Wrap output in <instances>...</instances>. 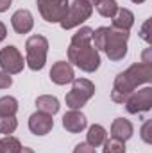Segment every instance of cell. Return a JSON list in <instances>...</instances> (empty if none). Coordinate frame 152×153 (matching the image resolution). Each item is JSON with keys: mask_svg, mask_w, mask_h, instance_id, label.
I'll return each mask as SVG.
<instances>
[{"mask_svg": "<svg viewBox=\"0 0 152 153\" xmlns=\"http://www.w3.org/2000/svg\"><path fill=\"white\" fill-rule=\"evenodd\" d=\"M152 80V66L145 62H136L131 64L125 71L118 73V76L113 82V91H111V100L114 103H125V100L140 87L147 85Z\"/></svg>", "mask_w": 152, "mask_h": 153, "instance_id": "6da1fadb", "label": "cell"}, {"mask_svg": "<svg viewBox=\"0 0 152 153\" xmlns=\"http://www.w3.org/2000/svg\"><path fill=\"white\" fill-rule=\"evenodd\" d=\"M68 62L86 73H93L100 66V52L93 45L84 46H68Z\"/></svg>", "mask_w": 152, "mask_h": 153, "instance_id": "7a4b0ae2", "label": "cell"}, {"mask_svg": "<svg viewBox=\"0 0 152 153\" xmlns=\"http://www.w3.org/2000/svg\"><path fill=\"white\" fill-rule=\"evenodd\" d=\"M48 53V39L41 34L31 36L25 41V64L32 71H41L47 62Z\"/></svg>", "mask_w": 152, "mask_h": 153, "instance_id": "3957f363", "label": "cell"}, {"mask_svg": "<svg viewBox=\"0 0 152 153\" xmlns=\"http://www.w3.org/2000/svg\"><path fill=\"white\" fill-rule=\"evenodd\" d=\"M95 96V84L88 78H74L72 91L66 94L65 102L70 111H81Z\"/></svg>", "mask_w": 152, "mask_h": 153, "instance_id": "277c9868", "label": "cell"}, {"mask_svg": "<svg viewBox=\"0 0 152 153\" xmlns=\"http://www.w3.org/2000/svg\"><path fill=\"white\" fill-rule=\"evenodd\" d=\"M91 14H93V5H90L86 0H74L68 5V11L65 18L59 22V25L63 30L75 29V27H81L86 20H90Z\"/></svg>", "mask_w": 152, "mask_h": 153, "instance_id": "5b68a950", "label": "cell"}, {"mask_svg": "<svg viewBox=\"0 0 152 153\" xmlns=\"http://www.w3.org/2000/svg\"><path fill=\"white\" fill-rule=\"evenodd\" d=\"M127 41H129V32L108 27V38L104 45V52L109 61H122L127 55Z\"/></svg>", "mask_w": 152, "mask_h": 153, "instance_id": "8992f818", "label": "cell"}, {"mask_svg": "<svg viewBox=\"0 0 152 153\" xmlns=\"http://www.w3.org/2000/svg\"><path fill=\"white\" fill-rule=\"evenodd\" d=\"M36 5L45 22L59 23L66 14L70 2L68 0H36Z\"/></svg>", "mask_w": 152, "mask_h": 153, "instance_id": "52a82bcc", "label": "cell"}, {"mask_svg": "<svg viewBox=\"0 0 152 153\" xmlns=\"http://www.w3.org/2000/svg\"><path fill=\"white\" fill-rule=\"evenodd\" d=\"M23 66H25V59L23 55L20 53V50L13 45L5 46L0 50V68L2 71L9 73V75H18L23 71Z\"/></svg>", "mask_w": 152, "mask_h": 153, "instance_id": "ba28073f", "label": "cell"}, {"mask_svg": "<svg viewBox=\"0 0 152 153\" xmlns=\"http://www.w3.org/2000/svg\"><path fill=\"white\" fill-rule=\"evenodd\" d=\"M125 109L129 114H143L149 112L152 107V87L145 85L138 91H134L127 100H125Z\"/></svg>", "mask_w": 152, "mask_h": 153, "instance_id": "9c48e42d", "label": "cell"}, {"mask_svg": "<svg viewBox=\"0 0 152 153\" xmlns=\"http://www.w3.org/2000/svg\"><path fill=\"white\" fill-rule=\"evenodd\" d=\"M75 78V73H74V68L70 62L66 61H57L52 64L50 68V80L57 85H66L70 84L72 80Z\"/></svg>", "mask_w": 152, "mask_h": 153, "instance_id": "30bf717a", "label": "cell"}, {"mask_svg": "<svg viewBox=\"0 0 152 153\" xmlns=\"http://www.w3.org/2000/svg\"><path fill=\"white\" fill-rule=\"evenodd\" d=\"M52 128H54V119H52L50 114H45V112H39V111L31 114V117H29V130L34 135H47V134L52 132Z\"/></svg>", "mask_w": 152, "mask_h": 153, "instance_id": "8fae6325", "label": "cell"}, {"mask_svg": "<svg viewBox=\"0 0 152 153\" xmlns=\"http://www.w3.org/2000/svg\"><path fill=\"white\" fill-rule=\"evenodd\" d=\"M11 25L16 34H29L34 27V16L29 9H18L11 16Z\"/></svg>", "mask_w": 152, "mask_h": 153, "instance_id": "7c38bea8", "label": "cell"}, {"mask_svg": "<svg viewBox=\"0 0 152 153\" xmlns=\"http://www.w3.org/2000/svg\"><path fill=\"white\" fill-rule=\"evenodd\" d=\"M88 126V119L81 111H68L63 116V128L70 134H81Z\"/></svg>", "mask_w": 152, "mask_h": 153, "instance_id": "4fadbf2b", "label": "cell"}, {"mask_svg": "<svg viewBox=\"0 0 152 153\" xmlns=\"http://www.w3.org/2000/svg\"><path fill=\"white\" fill-rule=\"evenodd\" d=\"M134 134V126L129 119L125 117H116L111 123V137L118 139V141H129Z\"/></svg>", "mask_w": 152, "mask_h": 153, "instance_id": "5bb4252c", "label": "cell"}, {"mask_svg": "<svg viewBox=\"0 0 152 153\" xmlns=\"http://www.w3.org/2000/svg\"><path fill=\"white\" fill-rule=\"evenodd\" d=\"M111 20H113V25H111L113 29H120V30H125V32H129L134 25V14H132L131 9H125V7H118L116 14Z\"/></svg>", "mask_w": 152, "mask_h": 153, "instance_id": "9a60e30c", "label": "cell"}, {"mask_svg": "<svg viewBox=\"0 0 152 153\" xmlns=\"http://www.w3.org/2000/svg\"><path fill=\"white\" fill-rule=\"evenodd\" d=\"M59 100L56 98V96H52V94H41L36 98V109H38L39 112H45V114H57L59 112Z\"/></svg>", "mask_w": 152, "mask_h": 153, "instance_id": "2e32d148", "label": "cell"}, {"mask_svg": "<svg viewBox=\"0 0 152 153\" xmlns=\"http://www.w3.org/2000/svg\"><path fill=\"white\" fill-rule=\"evenodd\" d=\"M108 139V132L102 125H91L88 128V134H86V143L91 144L93 148H99L104 144V141Z\"/></svg>", "mask_w": 152, "mask_h": 153, "instance_id": "e0dca14e", "label": "cell"}, {"mask_svg": "<svg viewBox=\"0 0 152 153\" xmlns=\"http://www.w3.org/2000/svg\"><path fill=\"white\" fill-rule=\"evenodd\" d=\"M93 39V29L91 27H81L75 34L72 36L70 45L72 46H84V45H91Z\"/></svg>", "mask_w": 152, "mask_h": 153, "instance_id": "ac0fdd59", "label": "cell"}, {"mask_svg": "<svg viewBox=\"0 0 152 153\" xmlns=\"http://www.w3.org/2000/svg\"><path fill=\"white\" fill-rule=\"evenodd\" d=\"M95 7H97V11H99L100 16H104V18H113L120 5H118L116 0H99V2L95 4Z\"/></svg>", "mask_w": 152, "mask_h": 153, "instance_id": "d6986e66", "label": "cell"}, {"mask_svg": "<svg viewBox=\"0 0 152 153\" xmlns=\"http://www.w3.org/2000/svg\"><path fill=\"white\" fill-rule=\"evenodd\" d=\"M22 143L14 135H4L0 139V152L2 153H20Z\"/></svg>", "mask_w": 152, "mask_h": 153, "instance_id": "ffe728a7", "label": "cell"}, {"mask_svg": "<svg viewBox=\"0 0 152 153\" xmlns=\"http://www.w3.org/2000/svg\"><path fill=\"white\" fill-rule=\"evenodd\" d=\"M18 112V100L14 96L0 98V116H14Z\"/></svg>", "mask_w": 152, "mask_h": 153, "instance_id": "44dd1931", "label": "cell"}, {"mask_svg": "<svg viewBox=\"0 0 152 153\" xmlns=\"http://www.w3.org/2000/svg\"><path fill=\"white\" fill-rule=\"evenodd\" d=\"M18 128V119L14 116H0V134L11 135Z\"/></svg>", "mask_w": 152, "mask_h": 153, "instance_id": "7402d4cb", "label": "cell"}, {"mask_svg": "<svg viewBox=\"0 0 152 153\" xmlns=\"http://www.w3.org/2000/svg\"><path fill=\"white\" fill-rule=\"evenodd\" d=\"M102 146H104L102 153H125V143L123 141H118L114 137L106 139Z\"/></svg>", "mask_w": 152, "mask_h": 153, "instance_id": "603a6c76", "label": "cell"}, {"mask_svg": "<svg viewBox=\"0 0 152 153\" xmlns=\"http://www.w3.org/2000/svg\"><path fill=\"white\" fill-rule=\"evenodd\" d=\"M13 85V76L0 70V89H9Z\"/></svg>", "mask_w": 152, "mask_h": 153, "instance_id": "cb8c5ba5", "label": "cell"}, {"mask_svg": "<svg viewBox=\"0 0 152 153\" xmlns=\"http://www.w3.org/2000/svg\"><path fill=\"white\" fill-rule=\"evenodd\" d=\"M74 153H97V148H93L88 143H79L74 148Z\"/></svg>", "mask_w": 152, "mask_h": 153, "instance_id": "d4e9b609", "label": "cell"}, {"mask_svg": "<svg viewBox=\"0 0 152 153\" xmlns=\"http://www.w3.org/2000/svg\"><path fill=\"white\" fill-rule=\"evenodd\" d=\"M149 128H150V121H145V125H143V128H141V139H143L147 144H150L152 143L150 134H149Z\"/></svg>", "mask_w": 152, "mask_h": 153, "instance_id": "484cf974", "label": "cell"}, {"mask_svg": "<svg viewBox=\"0 0 152 153\" xmlns=\"http://www.w3.org/2000/svg\"><path fill=\"white\" fill-rule=\"evenodd\" d=\"M149 27H150V18L143 23V27H141V30H140V36H141V39H143V41H147V43L150 41V38H149Z\"/></svg>", "mask_w": 152, "mask_h": 153, "instance_id": "4316f807", "label": "cell"}, {"mask_svg": "<svg viewBox=\"0 0 152 153\" xmlns=\"http://www.w3.org/2000/svg\"><path fill=\"white\" fill-rule=\"evenodd\" d=\"M11 2L13 0H0V13H5L11 7Z\"/></svg>", "mask_w": 152, "mask_h": 153, "instance_id": "83f0119b", "label": "cell"}, {"mask_svg": "<svg viewBox=\"0 0 152 153\" xmlns=\"http://www.w3.org/2000/svg\"><path fill=\"white\" fill-rule=\"evenodd\" d=\"M150 50L152 48H147L145 52H143V61L141 62H145V64H150L152 61H150Z\"/></svg>", "mask_w": 152, "mask_h": 153, "instance_id": "f1b7e54d", "label": "cell"}, {"mask_svg": "<svg viewBox=\"0 0 152 153\" xmlns=\"http://www.w3.org/2000/svg\"><path fill=\"white\" fill-rule=\"evenodd\" d=\"M5 36H7V27H5V25L0 22V43L5 39Z\"/></svg>", "mask_w": 152, "mask_h": 153, "instance_id": "f546056e", "label": "cell"}, {"mask_svg": "<svg viewBox=\"0 0 152 153\" xmlns=\"http://www.w3.org/2000/svg\"><path fill=\"white\" fill-rule=\"evenodd\" d=\"M20 153H34V150H31V148H25V146H22Z\"/></svg>", "mask_w": 152, "mask_h": 153, "instance_id": "4dcf8cb0", "label": "cell"}, {"mask_svg": "<svg viewBox=\"0 0 152 153\" xmlns=\"http://www.w3.org/2000/svg\"><path fill=\"white\" fill-rule=\"evenodd\" d=\"M86 2H88V4H90V5H95V4H97V2H99V0H86Z\"/></svg>", "mask_w": 152, "mask_h": 153, "instance_id": "1f68e13d", "label": "cell"}, {"mask_svg": "<svg viewBox=\"0 0 152 153\" xmlns=\"http://www.w3.org/2000/svg\"><path fill=\"white\" fill-rule=\"evenodd\" d=\"M131 2H132V4H143L145 0H131Z\"/></svg>", "mask_w": 152, "mask_h": 153, "instance_id": "d6a6232c", "label": "cell"}, {"mask_svg": "<svg viewBox=\"0 0 152 153\" xmlns=\"http://www.w3.org/2000/svg\"><path fill=\"white\" fill-rule=\"evenodd\" d=\"M0 153H2V152H0Z\"/></svg>", "mask_w": 152, "mask_h": 153, "instance_id": "836d02e7", "label": "cell"}]
</instances>
